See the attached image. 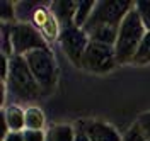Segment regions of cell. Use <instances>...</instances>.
Returning a JSON list of instances; mask_svg holds the SVG:
<instances>
[{
	"instance_id": "cell-14",
	"label": "cell",
	"mask_w": 150,
	"mask_h": 141,
	"mask_svg": "<svg viewBox=\"0 0 150 141\" xmlns=\"http://www.w3.org/2000/svg\"><path fill=\"white\" fill-rule=\"evenodd\" d=\"M133 66H147L150 65V32L145 34V38L142 41L140 48L137 51V55L133 56V61H131Z\"/></svg>"
},
{
	"instance_id": "cell-4",
	"label": "cell",
	"mask_w": 150,
	"mask_h": 141,
	"mask_svg": "<svg viewBox=\"0 0 150 141\" xmlns=\"http://www.w3.org/2000/svg\"><path fill=\"white\" fill-rule=\"evenodd\" d=\"M24 58H26L29 70L33 72L34 78L41 87L43 94H50L55 88L56 80H58V65H56L51 48L34 49V51L28 53Z\"/></svg>"
},
{
	"instance_id": "cell-16",
	"label": "cell",
	"mask_w": 150,
	"mask_h": 141,
	"mask_svg": "<svg viewBox=\"0 0 150 141\" xmlns=\"http://www.w3.org/2000/svg\"><path fill=\"white\" fill-rule=\"evenodd\" d=\"M17 22L16 15V2H2V24Z\"/></svg>"
},
{
	"instance_id": "cell-11",
	"label": "cell",
	"mask_w": 150,
	"mask_h": 141,
	"mask_svg": "<svg viewBox=\"0 0 150 141\" xmlns=\"http://www.w3.org/2000/svg\"><path fill=\"white\" fill-rule=\"evenodd\" d=\"M51 10L55 14V17L58 19V22L63 26H68V24H74V17L75 12H77V7H79V2H51Z\"/></svg>"
},
{
	"instance_id": "cell-5",
	"label": "cell",
	"mask_w": 150,
	"mask_h": 141,
	"mask_svg": "<svg viewBox=\"0 0 150 141\" xmlns=\"http://www.w3.org/2000/svg\"><path fill=\"white\" fill-rule=\"evenodd\" d=\"M116 66H118V60H116L114 46L96 43V41L89 43L82 58V70L94 75H104L112 72Z\"/></svg>"
},
{
	"instance_id": "cell-12",
	"label": "cell",
	"mask_w": 150,
	"mask_h": 141,
	"mask_svg": "<svg viewBox=\"0 0 150 141\" xmlns=\"http://www.w3.org/2000/svg\"><path fill=\"white\" fill-rule=\"evenodd\" d=\"M26 129L31 131H46V114L39 105L26 107Z\"/></svg>"
},
{
	"instance_id": "cell-20",
	"label": "cell",
	"mask_w": 150,
	"mask_h": 141,
	"mask_svg": "<svg viewBox=\"0 0 150 141\" xmlns=\"http://www.w3.org/2000/svg\"><path fill=\"white\" fill-rule=\"evenodd\" d=\"M75 128H77V133H75V141H91V140H89V136L85 134L84 128L80 126V122H79V121L75 122Z\"/></svg>"
},
{
	"instance_id": "cell-10",
	"label": "cell",
	"mask_w": 150,
	"mask_h": 141,
	"mask_svg": "<svg viewBox=\"0 0 150 141\" xmlns=\"http://www.w3.org/2000/svg\"><path fill=\"white\" fill-rule=\"evenodd\" d=\"M75 122H58L46 129V141H75Z\"/></svg>"
},
{
	"instance_id": "cell-17",
	"label": "cell",
	"mask_w": 150,
	"mask_h": 141,
	"mask_svg": "<svg viewBox=\"0 0 150 141\" xmlns=\"http://www.w3.org/2000/svg\"><path fill=\"white\" fill-rule=\"evenodd\" d=\"M123 141H147V138L143 136V133L140 131V128L133 122L130 128L123 133Z\"/></svg>"
},
{
	"instance_id": "cell-7",
	"label": "cell",
	"mask_w": 150,
	"mask_h": 141,
	"mask_svg": "<svg viewBox=\"0 0 150 141\" xmlns=\"http://www.w3.org/2000/svg\"><path fill=\"white\" fill-rule=\"evenodd\" d=\"M89 43H91V38L87 36V32L84 29L77 27L75 24H68L62 27L58 44L62 48V51L67 55V58L77 68H82V58H84Z\"/></svg>"
},
{
	"instance_id": "cell-3",
	"label": "cell",
	"mask_w": 150,
	"mask_h": 141,
	"mask_svg": "<svg viewBox=\"0 0 150 141\" xmlns=\"http://www.w3.org/2000/svg\"><path fill=\"white\" fill-rule=\"evenodd\" d=\"M135 7V2L130 0H101L96 2L94 12L91 19L84 26V31L91 34L96 29H116L120 31V26L128 15V12Z\"/></svg>"
},
{
	"instance_id": "cell-2",
	"label": "cell",
	"mask_w": 150,
	"mask_h": 141,
	"mask_svg": "<svg viewBox=\"0 0 150 141\" xmlns=\"http://www.w3.org/2000/svg\"><path fill=\"white\" fill-rule=\"evenodd\" d=\"M145 34H147V29L143 27L140 17L133 7L121 22L120 31H118V39L114 44L118 65H131L133 56L137 55Z\"/></svg>"
},
{
	"instance_id": "cell-21",
	"label": "cell",
	"mask_w": 150,
	"mask_h": 141,
	"mask_svg": "<svg viewBox=\"0 0 150 141\" xmlns=\"http://www.w3.org/2000/svg\"><path fill=\"white\" fill-rule=\"evenodd\" d=\"M0 141H24V131H21V133L10 131L4 140H0Z\"/></svg>"
},
{
	"instance_id": "cell-1",
	"label": "cell",
	"mask_w": 150,
	"mask_h": 141,
	"mask_svg": "<svg viewBox=\"0 0 150 141\" xmlns=\"http://www.w3.org/2000/svg\"><path fill=\"white\" fill-rule=\"evenodd\" d=\"M2 83L7 87L10 104L19 105H34L38 99L43 95V90L34 78L33 72L29 70L24 56H12L9 58V73L5 82Z\"/></svg>"
},
{
	"instance_id": "cell-9",
	"label": "cell",
	"mask_w": 150,
	"mask_h": 141,
	"mask_svg": "<svg viewBox=\"0 0 150 141\" xmlns=\"http://www.w3.org/2000/svg\"><path fill=\"white\" fill-rule=\"evenodd\" d=\"M0 117L5 121L9 133L26 131V107H22L19 104H7L5 107H2Z\"/></svg>"
},
{
	"instance_id": "cell-13",
	"label": "cell",
	"mask_w": 150,
	"mask_h": 141,
	"mask_svg": "<svg viewBox=\"0 0 150 141\" xmlns=\"http://www.w3.org/2000/svg\"><path fill=\"white\" fill-rule=\"evenodd\" d=\"M94 7H96L94 0H80L79 2V7H77V12H75V17H74V24L77 27L84 29L87 20L91 19V15H92Z\"/></svg>"
},
{
	"instance_id": "cell-19",
	"label": "cell",
	"mask_w": 150,
	"mask_h": 141,
	"mask_svg": "<svg viewBox=\"0 0 150 141\" xmlns=\"http://www.w3.org/2000/svg\"><path fill=\"white\" fill-rule=\"evenodd\" d=\"M24 141H46V131H24Z\"/></svg>"
},
{
	"instance_id": "cell-8",
	"label": "cell",
	"mask_w": 150,
	"mask_h": 141,
	"mask_svg": "<svg viewBox=\"0 0 150 141\" xmlns=\"http://www.w3.org/2000/svg\"><path fill=\"white\" fill-rule=\"evenodd\" d=\"M80 126L91 141H123V133H120L111 122L103 119H80Z\"/></svg>"
},
{
	"instance_id": "cell-6",
	"label": "cell",
	"mask_w": 150,
	"mask_h": 141,
	"mask_svg": "<svg viewBox=\"0 0 150 141\" xmlns=\"http://www.w3.org/2000/svg\"><path fill=\"white\" fill-rule=\"evenodd\" d=\"M9 27L14 56H26L34 49L50 48L48 43L43 39L41 32L29 22H14V24H9Z\"/></svg>"
},
{
	"instance_id": "cell-18",
	"label": "cell",
	"mask_w": 150,
	"mask_h": 141,
	"mask_svg": "<svg viewBox=\"0 0 150 141\" xmlns=\"http://www.w3.org/2000/svg\"><path fill=\"white\" fill-rule=\"evenodd\" d=\"M135 124L140 128V131L143 133V136L147 138V141H150V111L149 112H143L137 117Z\"/></svg>"
},
{
	"instance_id": "cell-15",
	"label": "cell",
	"mask_w": 150,
	"mask_h": 141,
	"mask_svg": "<svg viewBox=\"0 0 150 141\" xmlns=\"http://www.w3.org/2000/svg\"><path fill=\"white\" fill-rule=\"evenodd\" d=\"M135 10L140 17L143 27L147 29V32H150V0H137Z\"/></svg>"
}]
</instances>
